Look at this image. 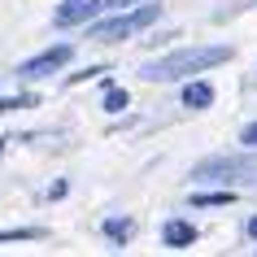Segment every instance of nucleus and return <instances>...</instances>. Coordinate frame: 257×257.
Masks as SVG:
<instances>
[{
  "label": "nucleus",
  "instance_id": "f257e3e1",
  "mask_svg": "<svg viewBox=\"0 0 257 257\" xmlns=\"http://www.w3.org/2000/svg\"><path fill=\"white\" fill-rule=\"evenodd\" d=\"M222 61H231L227 44H205V48H179V53L162 57V61H149L140 74L149 83H175V79H192V74H201L209 66H222Z\"/></svg>",
  "mask_w": 257,
  "mask_h": 257
},
{
  "label": "nucleus",
  "instance_id": "6e6552de",
  "mask_svg": "<svg viewBox=\"0 0 257 257\" xmlns=\"http://www.w3.org/2000/svg\"><path fill=\"white\" fill-rule=\"evenodd\" d=\"M100 105H105V113H122V109H126V92H122V87H109Z\"/></svg>",
  "mask_w": 257,
  "mask_h": 257
},
{
  "label": "nucleus",
  "instance_id": "f8f14e48",
  "mask_svg": "<svg viewBox=\"0 0 257 257\" xmlns=\"http://www.w3.org/2000/svg\"><path fill=\"white\" fill-rule=\"evenodd\" d=\"M240 144L244 149H257V122H248V126L240 131Z\"/></svg>",
  "mask_w": 257,
  "mask_h": 257
},
{
  "label": "nucleus",
  "instance_id": "f03ea898",
  "mask_svg": "<svg viewBox=\"0 0 257 257\" xmlns=\"http://www.w3.org/2000/svg\"><path fill=\"white\" fill-rule=\"evenodd\" d=\"M157 18H162V9H157V5H144V9H136V14H126V18H100L87 35H92V40H100V44H105V40L113 44V40H126V35H136V31L153 27Z\"/></svg>",
  "mask_w": 257,
  "mask_h": 257
},
{
  "label": "nucleus",
  "instance_id": "7ed1b4c3",
  "mask_svg": "<svg viewBox=\"0 0 257 257\" xmlns=\"http://www.w3.org/2000/svg\"><path fill=\"white\" fill-rule=\"evenodd\" d=\"M70 57H74V48H70V44H57V48H48V53L31 57V61H22V66H18V74H22V79H44V74L61 70Z\"/></svg>",
  "mask_w": 257,
  "mask_h": 257
},
{
  "label": "nucleus",
  "instance_id": "20e7f679",
  "mask_svg": "<svg viewBox=\"0 0 257 257\" xmlns=\"http://www.w3.org/2000/svg\"><path fill=\"white\" fill-rule=\"evenodd\" d=\"M235 175H257L253 162H235V157H214L192 170V179H235Z\"/></svg>",
  "mask_w": 257,
  "mask_h": 257
},
{
  "label": "nucleus",
  "instance_id": "ddd939ff",
  "mask_svg": "<svg viewBox=\"0 0 257 257\" xmlns=\"http://www.w3.org/2000/svg\"><path fill=\"white\" fill-rule=\"evenodd\" d=\"M126 5H136V0H105V9H126Z\"/></svg>",
  "mask_w": 257,
  "mask_h": 257
},
{
  "label": "nucleus",
  "instance_id": "423d86ee",
  "mask_svg": "<svg viewBox=\"0 0 257 257\" xmlns=\"http://www.w3.org/2000/svg\"><path fill=\"white\" fill-rule=\"evenodd\" d=\"M162 240H166V248H188V244L196 240V227L183 222V218H170V222L162 227Z\"/></svg>",
  "mask_w": 257,
  "mask_h": 257
},
{
  "label": "nucleus",
  "instance_id": "9b49d317",
  "mask_svg": "<svg viewBox=\"0 0 257 257\" xmlns=\"http://www.w3.org/2000/svg\"><path fill=\"white\" fill-rule=\"evenodd\" d=\"M27 105H35L31 96H0V113H14V109H27Z\"/></svg>",
  "mask_w": 257,
  "mask_h": 257
},
{
  "label": "nucleus",
  "instance_id": "1a4fd4ad",
  "mask_svg": "<svg viewBox=\"0 0 257 257\" xmlns=\"http://www.w3.org/2000/svg\"><path fill=\"white\" fill-rule=\"evenodd\" d=\"M231 201H235L231 192H196L192 196V205H231Z\"/></svg>",
  "mask_w": 257,
  "mask_h": 257
},
{
  "label": "nucleus",
  "instance_id": "0eeeda50",
  "mask_svg": "<svg viewBox=\"0 0 257 257\" xmlns=\"http://www.w3.org/2000/svg\"><path fill=\"white\" fill-rule=\"evenodd\" d=\"M183 105L188 109H209L214 105V87H209L205 79H192L188 87H183Z\"/></svg>",
  "mask_w": 257,
  "mask_h": 257
},
{
  "label": "nucleus",
  "instance_id": "4468645a",
  "mask_svg": "<svg viewBox=\"0 0 257 257\" xmlns=\"http://www.w3.org/2000/svg\"><path fill=\"white\" fill-rule=\"evenodd\" d=\"M248 235H253V240H257V218H248Z\"/></svg>",
  "mask_w": 257,
  "mask_h": 257
},
{
  "label": "nucleus",
  "instance_id": "39448f33",
  "mask_svg": "<svg viewBox=\"0 0 257 257\" xmlns=\"http://www.w3.org/2000/svg\"><path fill=\"white\" fill-rule=\"evenodd\" d=\"M96 14H105V0H66L57 9V27H74V22H92Z\"/></svg>",
  "mask_w": 257,
  "mask_h": 257
},
{
  "label": "nucleus",
  "instance_id": "9d476101",
  "mask_svg": "<svg viewBox=\"0 0 257 257\" xmlns=\"http://www.w3.org/2000/svg\"><path fill=\"white\" fill-rule=\"evenodd\" d=\"M126 231H131V222H126V218H109V222H105V235H109V240H126Z\"/></svg>",
  "mask_w": 257,
  "mask_h": 257
}]
</instances>
